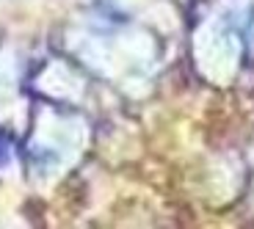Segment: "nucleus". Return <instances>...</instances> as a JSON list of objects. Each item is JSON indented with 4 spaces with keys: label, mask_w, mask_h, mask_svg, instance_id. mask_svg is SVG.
<instances>
[]
</instances>
